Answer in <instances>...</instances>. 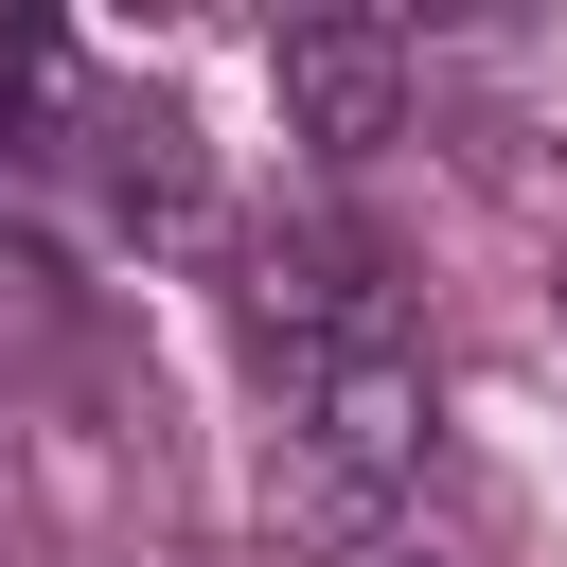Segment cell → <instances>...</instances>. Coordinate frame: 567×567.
Returning a JSON list of instances; mask_svg holds the SVG:
<instances>
[{"instance_id":"cell-1","label":"cell","mask_w":567,"mask_h":567,"mask_svg":"<svg viewBox=\"0 0 567 567\" xmlns=\"http://www.w3.org/2000/svg\"><path fill=\"white\" fill-rule=\"evenodd\" d=\"M284 390V425L266 443H301V461H354V478H425V443H443V372H425V337L408 319H372V337H337V354H301V372H266Z\"/></svg>"},{"instance_id":"cell-2","label":"cell","mask_w":567,"mask_h":567,"mask_svg":"<svg viewBox=\"0 0 567 567\" xmlns=\"http://www.w3.org/2000/svg\"><path fill=\"white\" fill-rule=\"evenodd\" d=\"M266 106H284L301 159H372V142H408V35L390 18H284L266 35Z\"/></svg>"},{"instance_id":"cell-3","label":"cell","mask_w":567,"mask_h":567,"mask_svg":"<svg viewBox=\"0 0 567 567\" xmlns=\"http://www.w3.org/2000/svg\"><path fill=\"white\" fill-rule=\"evenodd\" d=\"M266 549H284V567H408V496L354 478V461L266 443Z\"/></svg>"},{"instance_id":"cell-4","label":"cell","mask_w":567,"mask_h":567,"mask_svg":"<svg viewBox=\"0 0 567 567\" xmlns=\"http://www.w3.org/2000/svg\"><path fill=\"white\" fill-rule=\"evenodd\" d=\"M89 177H106V213H124V230H195V213H213V177H195V124H177V106H106V124H89Z\"/></svg>"}]
</instances>
